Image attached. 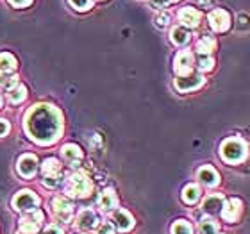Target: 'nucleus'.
<instances>
[{"instance_id":"nucleus-1","label":"nucleus","mask_w":250,"mask_h":234,"mask_svg":"<svg viewBox=\"0 0 250 234\" xmlns=\"http://www.w3.org/2000/svg\"><path fill=\"white\" fill-rule=\"evenodd\" d=\"M23 129L36 145H54L64 129L61 111L56 106L36 104L23 116Z\"/></svg>"},{"instance_id":"nucleus-2","label":"nucleus","mask_w":250,"mask_h":234,"mask_svg":"<svg viewBox=\"0 0 250 234\" xmlns=\"http://www.w3.org/2000/svg\"><path fill=\"white\" fill-rule=\"evenodd\" d=\"M220 156L229 165H238L249 156V145L241 138H227L220 147Z\"/></svg>"},{"instance_id":"nucleus-3","label":"nucleus","mask_w":250,"mask_h":234,"mask_svg":"<svg viewBox=\"0 0 250 234\" xmlns=\"http://www.w3.org/2000/svg\"><path fill=\"white\" fill-rule=\"evenodd\" d=\"M91 191H93V182L84 172H73L72 175L68 177L66 186H64L66 197L84 198L88 197Z\"/></svg>"},{"instance_id":"nucleus-4","label":"nucleus","mask_w":250,"mask_h":234,"mask_svg":"<svg viewBox=\"0 0 250 234\" xmlns=\"http://www.w3.org/2000/svg\"><path fill=\"white\" fill-rule=\"evenodd\" d=\"M15 211H20V213H31L34 209H38L40 206V197L32 190H20L13 197V202H11Z\"/></svg>"},{"instance_id":"nucleus-5","label":"nucleus","mask_w":250,"mask_h":234,"mask_svg":"<svg viewBox=\"0 0 250 234\" xmlns=\"http://www.w3.org/2000/svg\"><path fill=\"white\" fill-rule=\"evenodd\" d=\"M50 204H52V214L59 222H64V224L72 222L73 208H75L73 202H70L66 197H54Z\"/></svg>"},{"instance_id":"nucleus-6","label":"nucleus","mask_w":250,"mask_h":234,"mask_svg":"<svg viewBox=\"0 0 250 234\" xmlns=\"http://www.w3.org/2000/svg\"><path fill=\"white\" fill-rule=\"evenodd\" d=\"M175 89L181 91V93H188V91H195V89L202 88L206 84V77L202 73H188V75H183V77L175 79Z\"/></svg>"},{"instance_id":"nucleus-7","label":"nucleus","mask_w":250,"mask_h":234,"mask_svg":"<svg viewBox=\"0 0 250 234\" xmlns=\"http://www.w3.org/2000/svg\"><path fill=\"white\" fill-rule=\"evenodd\" d=\"M38 167H40V163H38V157L34 154H23L16 163V172L23 179H32L36 175Z\"/></svg>"},{"instance_id":"nucleus-8","label":"nucleus","mask_w":250,"mask_h":234,"mask_svg":"<svg viewBox=\"0 0 250 234\" xmlns=\"http://www.w3.org/2000/svg\"><path fill=\"white\" fill-rule=\"evenodd\" d=\"M193 66H195V56H193L191 50H181V52H177V56L173 59V70L177 73V77L191 73Z\"/></svg>"},{"instance_id":"nucleus-9","label":"nucleus","mask_w":250,"mask_h":234,"mask_svg":"<svg viewBox=\"0 0 250 234\" xmlns=\"http://www.w3.org/2000/svg\"><path fill=\"white\" fill-rule=\"evenodd\" d=\"M208 20H209V27L214 32H225L230 29V15L225 9H222V7L211 11Z\"/></svg>"},{"instance_id":"nucleus-10","label":"nucleus","mask_w":250,"mask_h":234,"mask_svg":"<svg viewBox=\"0 0 250 234\" xmlns=\"http://www.w3.org/2000/svg\"><path fill=\"white\" fill-rule=\"evenodd\" d=\"M241 213H243V202H241L240 198H230L229 202L224 204V208H222V218L225 222H229V224H236L238 220L241 218Z\"/></svg>"},{"instance_id":"nucleus-11","label":"nucleus","mask_w":250,"mask_h":234,"mask_svg":"<svg viewBox=\"0 0 250 234\" xmlns=\"http://www.w3.org/2000/svg\"><path fill=\"white\" fill-rule=\"evenodd\" d=\"M179 21H181V25L186 27V29H195V27L200 25V20H202V15H200V11L191 7V5H186L183 9L179 11Z\"/></svg>"},{"instance_id":"nucleus-12","label":"nucleus","mask_w":250,"mask_h":234,"mask_svg":"<svg viewBox=\"0 0 250 234\" xmlns=\"http://www.w3.org/2000/svg\"><path fill=\"white\" fill-rule=\"evenodd\" d=\"M225 204V198L222 193H211L208 197L204 198L202 202V211L204 213L211 214V216H216V214L222 213V208Z\"/></svg>"},{"instance_id":"nucleus-13","label":"nucleus","mask_w":250,"mask_h":234,"mask_svg":"<svg viewBox=\"0 0 250 234\" xmlns=\"http://www.w3.org/2000/svg\"><path fill=\"white\" fill-rule=\"evenodd\" d=\"M97 225H99V218H97V213L93 209H83L75 218V227L79 231H84V233L95 229Z\"/></svg>"},{"instance_id":"nucleus-14","label":"nucleus","mask_w":250,"mask_h":234,"mask_svg":"<svg viewBox=\"0 0 250 234\" xmlns=\"http://www.w3.org/2000/svg\"><path fill=\"white\" fill-rule=\"evenodd\" d=\"M111 224L115 225V229L122 231V233H129L132 227H134V218L129 211L125 209H115L113 211V222Z\"/></svg>"},{"instance_id":"nucleus-15","label":"nucleus","mask_w":250,"mask_h":234,"mask_svg":"<svg viewBox=\"0 0 250 234\" xmlns=\"http://www.w3.org/2000/svg\"><path fill=\"white\" fill-rule=\"evenodd\" d=\"M197 179H198V182L206 188H214L220 184V173L216 172L213 167H208V165L202 168H198Z\"/></svg>"},{"instance_id":"nucleus-16","label":"nucleus","mask_w":250,"mask_h":234,"mask_svg":"<svg viewBox=\"0 0 250 234\" xmlns=\"http://www.w3.org/2000/svg\"><path fill=\"white\" fill-rule=\"evenodd\" d=\"M99 208L104 213H113L115 209H118V197H116L115 190H104L99 197Z\"/></svg>"},{"instance_id":"nucleus-17","label":"nucleus","mask_w":250,"mask_h":234,"mask_svg":"<svg viewBox=\"0 0 250 234\" xmlns=\"http://www.w3.org/2000/svg\"><path fill=\"white\" fill-rule=\"evenodd\" d=\"M61 156L64 157V161L70 163L72 167H79V163L83 159V150L81 147L75 145V143H68L61 149Z\"/></svg>"},{"instance_id":"nucleus-18","label":"nucleus","mask_w":250,"mask_h":234,"mask_svg":"<svg viewBox=\"0 0 250 234\" xmlns=\"http://www.w3.org/2000/svg\"><path fill=\"white\" fill-rule=\"evenodd\" d=\"M170 42L173 45H177V47H184V45L191 42V32H189V29H186L183 25L173 27L172 31H170Z\"/></svg>"},{"instance_id":"nucleus-19","label":"nucleus","mask_w":250,"mask_h":234,"mask_svg":"<svg viewBox=\"0 0 250 234\" xmlns=\"http://www.w3.org/2000/svg\"><path fill=\"white\" fill-rule=\"evenodd\" d=\"M200 197H202V190H200V186H198V184H188V186H184L183 193H181L183 202L188 204V206L197 204Z\"/></svg>"},{"instance_id":"nucleus-20","label":"nucleus","mask_w":250,"mask_h":234,"mask_svg":"<svg viewBox=\"0 0 250 234\" xmlns=\"http://www.w3.org/2000/svg\"><path fill=\"white\" fill-rule=\"evenodd\" d=\"M42 175L43 177H58L61 175V161L56 157H47L42 163Z\"/></svg>"},{"instance_id":"nucleus-21","label":"nucleus","mask_w":250,"mask_h":234,"mask_svg":"<svg viewBox=\"0 0 250 234\" xmlns=\"http://www.w3.org/2000/svg\"><path fill=\"white\" fill-rule=\"evenodd\" d=\"M18 68V61L13 54L9 52H0V72L13 73Z\"/></svg>"},{"instance_id":"nucleus-22","label":"nucleus","mask_w":250,"mask_h":234,"mask_svg":"<svg viewBox=\"0 0 250 234\" xmlns=\"http://www.w3.org/2000/svg\"><path fill=\"white\" fill-rule=\"evenodd\" d=\"M214 48H216V40L213 36H202L197 42V52L200 56H211Z\"/></svg>"},{"instance_id":"nucleus-23","label":"nucleus","mask_w":250,"mask_h":234,"mask_svg":"<svg viewBox=\"0 0 250 234\" xmlns=\"http://www.w3.org/2000/svg\"><path fill=\"white\" fill-rule=\"evenodd\" d=\"M25 99H27V88L21 86V84H18V86H15L11 91H7V100H9L13 106L21 104Z\"/></svg>"},{"instance_id":"nucleus-24","label":"nucleus","mask_w":250,"mask_h":234,"mask_svg":"<svg viewBox=\"0 0 250 234\" xmlns=\"http://www.w3.org/2000/svg\"><path fill=\"white\" fill-rule=\"evenodd\" d=\"M198 233L200 234H218L220 233L218 222L213 218H204L202 222L198 224Z\"/></svg>"},{"instance_id":"nucleus-25","label":"nucleus","mask_w":250,"mask_h":234,"mask_svg":"<svg viewBox=\"0 0 250 234\" xmlns=\"http://www.w3.org/2000/svg\"><path fill=\"white\" fill-rule=\"evenodd\" d=\"M15 86H18V75L0 72V89H4V91H11Z\"/></svg>"},{"instance_id":"nucleus-26","label":"nucleus","mask_w":250,"mask_h":234,"mask_svg":"<svg viewBox=\"0 0 250 234\" xmlns=\"http://www.w3.org/2000/svg\"><path fill=\"white\" fill-rule=\"evenodd\" d=\"M20 233L38 234V233H40V224L32 222V220L25 214V216H21V218H20Z\"/></svg>"},{"instance_id":"nucleus-27","label":"nucleus","mask_w":250,"mask_h":234,"mask_svg":"<svg viewBox=\"0 0 250 234\" xmlns=\"http://www.w3.org/2000/svg\"><path fill=\"white\" fill-rule=\"evenodd\" d=\"M172 234H193V225L188 220H177L172 225Z\"/></svg>"},{"instance_id":"nucleus-28","label":"nucleus","mask_w":250,"mask_h":234,"mask_svg":"<svg viewBox=\"0 0 250 234\" xmlns=\"http://www.w3.org/2000/svg\"><path fill=\"white\" fill-rule=\"evenodd\" d=\"M197 68L198 72H209V70L214 68V59L211 56H198Z\"/></svg>"},{"instance_id":"nucleus-29","label":"nucleus","mask_w":250,"mask_h":234,"mask_svg":"<svg viewBox=\"0 0 250 234\" xmlns=\"http://www.w3.org/2000/svg\"><path fill=\"white\" fill-rule=\"evenodd\" d=\"M68 2H70V5H72L73 9L81 11V13L89 11L95 4V0H68Z\"/></svg>"},{"instance_id":"nucleus-30","label":"nucleus","mask_w":250,"mask_h":234,"mask_svg":"<svg viewBox=\"0 0 250 234\" xmlns=\"http://www.w3.org/2000/svg\"><path fill=\"white\" fill-rule=\"evenodd\" d=\"M95 234H115V225L111 222H100L97 227H95Z\"/></svg>"},{"instance_id":"nucleus-31","label":"nucleus","mask_w":250,"mask_h":234,"mask_svg":"<svg viewBox=\"0 0 250 234\" xmlns=\"http://www.w3.org/2000/svg\"><path fill=\"white\" fill-rule=\"evenodd\" d=\"M61 179L62 175H58V177H43L42 182H43V186L48 188V190H56V188L61 184Z\"/></svg>"},{"instance_id":"nucleus-32","label":"nucleus","mask_w":250,"mask_h":234,"mask_svg":"<svg viewBox=\"0 0 250 234\" xmlns=\"http://www.w3.org/2000/svg\"><path fill=\"white\" fill-rule=\"evenodd\" d=\"M170 20H172V16H170V13H167V11H163V13L156 15V18H154L157 27H167L168 23H170Z\"/></svg>"},{"instance_id":"nucleus-33","label":"nucleus","mask_w":250,"mask_h":234,"mask_svg":"<svg viewBox=\"0 0 250 234\" xmlns=\"http://www.w3.org/2000/svg\"><path fill=\"white\" fill-rule=\"evenodd\" d=\"M9 130H11V125L7 120L4 118H0V138H4V136L9 134Z\"/></svg>"},{"instance_id":"nucleus-34","label":"nucleus","mask_w":250,"mask_h":234,"mask_svg":"<svg viewBox=\"0 0 250 234\" xmlns=\"http://www.w3.org/2000/svg\"><path fill=\"white\" fill-rule=\"evenodd\" d=\"M150 5L154 9H165L170 5V0H150Z\"/></svg>"},{"instance_id":"nucleus-35","label":"nucleus","mask_w":250,"mask_h":234,"mask_svg":"<svg viewBox=\"0 0 250 234\" xmlns=\"http://www.w3.org/2000/svg\"><path fill=\"white\" fill-rule=\"evenodd\" d=\"M42 234H64V233H62V229L59 225L52 224V225H48V227H45V231H43Z\"/></svg>"},{"instance_id":"nucleus-36","label":"nucleus","mask_w":250,"mask_h":234,"mask_svg":"<svg viewBox=\"0 0 250 234\" xmlns=\"http://www.w3.org/2000/svg\"><path fill=\"white\" fill-rule=\"evenodd\" d=\"M9 4L13 5V7H27V5L32 4V0H9Z\"/></svg>"},{"instance_id":"nucleus-37","label":"nucleus","mask_w":250,"mask_h":234,"mask_svg":"<svg viewBox=\"0 0 250 234\" xmlns=\"http://www.w3.org/2000/svg\"><path fill=\"white\" fill-rule=\"evenodd\" d=\"M197 4L200 5V7H213L214 0H197Z\"/></svg>"},{"instance_id":"nucleus-38","label":"nucleus","mask_w":250,"mask_h":234,"mask_svg":"<svg viewBox=\"0 0 250 234\" xmlns=\"http://www.w3.org/2000/svg\"><path fill=\"white\" fill-rule=\"evenodd\" d=\"M2 106H4V99H2V95H0V109H2Z\"/></svg>"},{"instance_id":"nucleus-39","label":"nucleus","mask_w":250,"mask_h":234,"mask_svg":"<svg viewBox=\"0 0 250 234\" xmlns=\"http://www.w3.org/2000/svg\"><path fill=\"white\" fill-rule=\"evenodd\" d=\"M16 234H25V233H20V231H18V233H16Z\"/></svg>"},{"instance_id":"nucleus-40","label":"nucleus","mask_w":250,"mask_h":234,"mask_svg":"<svg viewBox=\"0 0 250 234\" xmlns=\"http://www.w3.org/2000/svg\"><path fill=\"white\" fill-rule=\"evenodd\" d=\"M170 2H179V0H170Z\"/></svg>"}]
</instances>
